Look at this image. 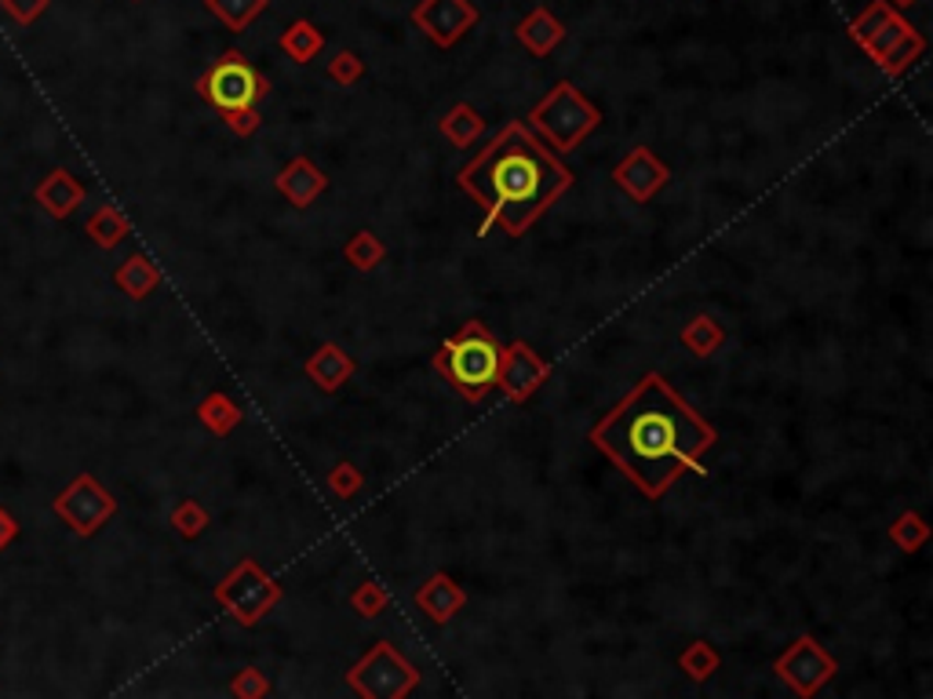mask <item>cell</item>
I'll return each mask as SVG.
<instances>
[{"label": "cell", "mask_w": 933, "mask_h": 699, "mask_svg": "<svg viewBox=\"0 0 933 699\" xmlns=\"http://www.w3.org/2000/svg\"><path fill=\"white\" fill-rule=\"evenodd\" d=\"M719 433L660 372H645L620 405L591 427V444L642 492L660 499L682 474L697 470Z\"/></svg>", "instance_id": "6da1fadb"}, {"label": "cell", "mask_w": 933, "mask_h": 699, "mask_svg": "<svg viewBox=\"0 0 933 699\" xmlns=\"http://www.w3.org/2000/svg\"><path fill=\"white\" fill-rule=\"evenodd\" d=\"M573 168L562 165L521 121L499 128L471 165L457 171V187L485 208V226H504L507 237H526L529 226L573 190Z\"/></svg>", "instance_id": "7a4b0ae2"}, {"label": "cell", "mask_w": 933, "mask_h": 699, "mask_svg": "<svg viewBox=\"0 0 933 699\" xmlns=\"http://www.w3.org/2000/svg\"><path fill=\"white\" fill-rule=\"evenodd\" d=\"M504 358V347L488 331L485 320H466L441 342L435 353V369L446 375V383L457 390L463 401L482 405L488 390L496 386V369Z\"/></svg>", "instance_id": "3957f363"}, {"label": "cell", "mask_w": 933, "mask_h": 699, "mask_svg": "<svg viewBox=\"0 0 933 699\" xmlns=\"http://www.w3.org/2000/svg\"><path fill=\"white\" fill-rule=\"evenodd\" d=\"M598 128H602V110L573 80H554V88L529 110V132L540 135L554 154L576 150Z\"/></svg>", "instance_id": "277c9868"}, {"label": "cell", "mask_w": 933, "mask_h": 699, "mask_svg": "<svg viewBox=\"0 0 933 699\" xmlns=\"http://www.w3.org/2000/svg\"><path fill=\"white\" fill-rule=\"evenodd\" d=\"M212 594H215V605H220L237 627H256L263 616H270L281 605L284 587L256 557H241L220 583H215Z\"/></svg>", "instance_id": "5b68a950"}, {"label": "cell", "mask_w": 933, "mask_h": 699, "mask_svg": "<svg viewBox=\"0 0 933 699\" xmlns=\"http://www.w3.org/2000/svg\"><path fill=\"white\" fill-rule=\"evenodd\" d=\"M419 681H424L419 667L408 663L391 641H375L366 656L347 670L350 692H358L361 699H405L419 689Z\"/></svg>", "instance_id": "8992f818"}, {"label": "cell", "mask_w": 933, "mask_h": 699, "mask_svg": "<svg viewBox=\"0 0 933 699\" xmlns=\"http://www.w3.org/2000/svg\"><path fill=\"white\" fill-rule=\"evenodd\" d=\"M267 91H270V80L259 74L241 52H223L220 59L198 77V95L220 113L259 106V99H267Z\"/></svg>", "instance_id": "52a82bcc"}, {"label": "cell", "mask_w": 933, "mask_h": 699, "mask_svg": "<svg viewBox=\"0 0 933 699\" xmlns=\"http://www.w3.org/2000/svg\"><path fill=\"white\" fill-rule=\"evenodd\" d=\"M52 510L74 535L92 540L102 525L117 514V499H113V492L102 485L95 474H88L85 470V474H77L70 485L52 499Z\"/></svg>", "instance_id": "ba28073f"}, {"label": "cell", "mask_w": 933, "mask_h": 699, "mask_svg": "<svg viewBox=\"0 0 933 699\" xmlns=\"http://www.w3.org/2000/svg\"><path fill=\"white\" fill-rule=\"evenodd\" d=\"M773 674L799 699H813L839 674V659L813 634H799L773 659Z\"/></svg>", "instance_id": "9c48e42d"}, {"label": "cell", "mask_w": 933, "mask_h": 699, "mask_svg": "<svg viewBox=\"0 0 933 699\" xmlns=\"http://www.w3.org/2000/svg\"><path fill=\"white\" fill-rule=\"evenodd\" d=\"M548 380H551V364L543 361L526 339H515L510 347H504V358H499V369H496V386L510 405H526V401H532L537 390Z\"/></svg>", "instance_id": "30bf717a"}, {"label": "cell", "mask_w": 933, "mask_h": 699, "mask_svg": "<svg viewBox=\"0 0 933 699\" xmlns=\"http://www.w3.org/2000/svg\"><path fill=\"white\" fill-rule=\"evenodd\" d=\"M477 19H482V11H477V4H471V0H419L413 8V22L427 33L430 44H438V48L460 44L466 33L477 26Z\"/></svg>", "instance_id": "8fae6325"}, {"label": "cell", "mask_w": 933, "mask_h": 699, "mask_svg": "<svg viewBox=\"0 0 933 699\" xmlns=\"http://www.w3.org/2000/svg\"><path fill=\"white\" fill-rule=\"evenodd\" d=\"M667 179H671V168L650 150V146H634V150L623 154L617 160V168H612V182H617L634 204H650L656 193L667 187Z\"/></svg>", "instance_id": "7c38bea8"}, {"label": "cell", "mask_w": 933, "mask_h": 699, "mask_svg": "<svg viewBox=\"0 0 933 699\" xmlns=\"http://www.w3.org/2000/svg\"><path fill=\"white\" fill-rule=\"evenodd\" d=\"M85 198H88L85 182L77 179L70 168H52L48 176L37 182V190H33V204L59 223L70 219V215L85 204Z\"/></svg>", "instance_id": "4fadbf2b"}, {"label": "cell", "mask_w": 933, "mask_h": 699, "mask_svg": "<svg viewBox=\"0 0 933 699\" xmlns=\"http://www.w3.org/2000/svg\"><path fill=\"white\" fill-rule=\"evenodd\" d=\"M274 187H278L281 198L292 204V208H311V204L328 190V176L314 165L311 157L300 154V157H292L289 165L278 171Z\"/></svg>", "instance_id": "5bb4252c"}, {"label": "cell", "mask_w": 933, "mask_h": 699, "mask_svg": "<svg viewBox=\"0 0 933 699\" xmlns=\"http://www.w3.org/2000/svg\"><path fill=\"white\" fill-rule=\"evenodd\" d=\"M463 605H466V590L449 576V572H435V576H427L416 590V609L438 627L457 620L463 612Z\"/></svg>", "instance_id": "9a60e30c"}, {"label": "cell", "mask_w": 933, "mask_h": 699, "mask_svg": "<svg viewBox=\"0 0 933 699\" xmlns=\"http://www.w3.org/2000/svg\"><path fill=\"white\" fill-rule=\"evenodd\" d=\"M303 372L322 394H336L339 386L350 383V375L358 372V361L339 347V342H322L311 358L303 361Z\"/></svg>", "instance_id": "2e32d148"}, {"label": "cell", "mask_w": 933, "mask_h": 699, "mask_svg": "<svg viewBox=\"0 0 933 699\" xmlns=\"http://www.w3.org/2000/svg\"><path fill=\"white\" fill-rule=\"evenodd\" d=\"M515 37H518V44L529 55H537V59H548V55L565 41V22L554 19L548 8H532L529 15L515 26Z\"/></svg>", "instance_id": "e0dca14e"}, {"label": "cell", "mask_w": 933, "mask_h": 699, "mask_svg": "<svg viewBox=\"0 0 933 699\" xmlns=\"http://www.w3.org/2000/svg\"><path fill=\"white\" fill-rule=\"evenodd\" d=\"M113 284H117L121 295L143 303L161 289V267H154V259L146 256V251H132V256L113 270Z\"/></svg>", "instance_id": "ac0fdd59"}, {"label": "cell", "mask_w": 933, "mask_h": 699, "mask_svg": "<svg viewBox=\"0 0 933 699\" xmlns=\"http://www.w3.org/2000/svg\"><path fill=\"white\" fill-rule=\"evenodd\" d=\"M241 419H245L241 405H237L231 394H223V390L204 394V401L198 405V422L212 433V438H226V433H234L237 427H241Z\"/></svg>", "instance_id": "d6986e66"}, {"label": "cell", "mask_w": 933, "mask_h": 699, "mask_svg": "<svg viewBox=\"0 0 933 699\" xmlns=\"http://www.w3.org/2000/svg\"><path fill=\"white\" fill-rule=\"evenodd\" d=\"M438 128L452 146H457V150H471V146L488 132V121L471 106V102H457V106L441 117Z\"/></svg>", "instance_id": "ffe728a7"}, {"label": "cell", "mask_w": 933, "mask_h": 699, "mask_svg": "<svg viewBox=\"0 0 933 699\" xmlns=\"http://www.w3.org/2000/svg\"><path fill=\"white\" fill-rule=\"evenodd\" d=\"M85 234L92 237V245H99L102 251H113L121 240L132 237V223L117 204H99V208L85 219Z\"/></svg>", "instance_id": "44dd1931"}, {"label": "cell", "mask_w": 933, "mask_h": 699, "mask_svg": "<svg viewBox=\"0 0 933 699\" xmlns=\"http://www.w3.org/2000/svg\"><path fill=\"white\" fill-rule=\"evenodd\" d=\"M278 48L289 55L292 63H300V66H311L317 55L325 52V33L314 26L311 19H295L289 30L281 33L278 37Z\"/></svg>", "instance_id": "7402d4cb"}, {"label": "cell", "mask_w": 933, "mask_h": 699, "mask_svg": "<svg viewBox=\"0 0 933 699\" xmlns=\"http://www.w3.org/2000/svg\"><path fill=\"white\" fill-rule=\"evenodd\" d=\"M678 342L693 353V358H700V361L715 358V353L722 350V342H726V328L711 314H697V317H689L686 325H682Z\"/></svg>", "instance_id": "603a6c76"}, {"label": "cell", "mask_w": 933, "mask_h": 699, "mask_svg": "<svg viewBox=\"0 0 933 699\" xmlns=\"http://www.w3.org/2000/svg\"><path fill=\"white\" fill-rule=\"evenodd\" d=\"M719 667H722V652L715 649L711 641H704V638L689 641V645L678 652V670L686 674L689 681H697V685H704L708 678H715V674H719Z\"/></svg>", "instance_id": "cb8c5ba5"}, {"label": "cell", "mask_w": 933, "mask_h": 699, "mask_svg": "<svg viewBox=\"0 0 933 699\" xmlns=\"http://www.w3.org/2000/svg\"><path fill=\"white\" fill-rule=\"evenodd\" d=\"M886 532H890V543L897 550H904V554H919V550L930 543V525H926V518L919 510L897 514L893 525Z\"/></svg>", "instance_id": "d4e9b609"}, {"label": "cell", "mask_w": 933, "mask_h": 699, "mask_svg": "<svg viewBox=\"0 0 933 699\" xmlns=\"http://www.w3.org/2000/svg\"><path fill=\"white\" fill-rule=\"evenodd\" d=\"M923 52H926V37L912 26L901 41L893 44L890 52L883 55V59H875V66H879L886 77H904V70H908V66H912Z\"/></svg>", "instance_id": "484cf974"}, {"label": "cell", "mask_w": 933, "mask_h": 699, "mask_svg": "<svg viewBox=\"0 0 933 699\" xmlns=\"http://www.w3.org/2000/svg\"><path fill=\"white\" fill-rule=\"evenodd\" d=\"M344 259H347L355 270L369 273V270H375V267H380V262L386 259V245L380 240V234L369 230V226H366V230H358V234L344 245Z\"/></svg>", "instance_id": "4316f807"}, {"label": "cell", "mask_w": 933, "mask_h": 699, "mask_svg": "<svg viewBox=\"0 0 933 699\" xmlns=\"http://www.w3.org/2000/svg\"><path fill=\"white\" fill-rule=\"evenodd\" d=\"M168 525H172V529H176L179 540L193 543V540H201V535L209 532L212 514L204 510L198 499H179L176 507H172V514H168Z\"/></svg>", "instance_id": "83f0119b"}, {"label": "cell", "mask_w": 933, "mask_h": 699, "mask_svg": "<svg viewBox=\"0 0 933 699\" xmlns=\"http://www.w3.org/2000/svg\"><path fill=\"white\" fill-rule=\"evenodd\" d=\"M204 4L212 8V15L220 19L223 26L241 33V30L252 26L259 15H263V8L270 4V0H204Z\"/></svg>", "instance_id": "f1b7e54d"}, {"label": "cell", "mask_w": 933, "mask_h": 699, "mask_svg": "<svg viewBox=\"0 0 933 699\" xmlns=\"http://www.w3.org/2000/svg\"><path fill=\"white\" fill-rule=\"evenodd\" d=\"M325 488L333 492L336 499H355V496H361V488H366V470H361L358 463H350V460H339L333 470H328Z\"/></svg>", "instance_id": "f546056e"}, {"label": "cell", "mask_w": 933, "mask_h": 699, "mask_svg": "<svg viewBox=\"0 0 933 699\" xmlns=\"http://www.w3.org/2000/svg\"><path fill=\"white\" fill-rule=\"evenodd\" d=\"M893 11H897V8H890V4H886V0H872V4L864 8L861 15L850 22V37L857 41L861 48H864V44H868V41L875 37V33H879V30L886 26V19H890Z\"/></svg>", "instance_id": "4dcf8cb0"}, {"label": "cell", "mask_w": 933, "mask_h": 699, "mask_svg": "<svg viewBox=\"0 0 933 699\" xmlns=\"http://www.w3.org/2000/svg\"><path fill=\"white\" fill-rule=\"evenodd\" d=\"M386 605H391V594L372 579L358 583L355 594H350V609H355V616H361V620H375V616H383Z\"/></svg>", "instance_id": "1f68e13d"}, {"label": "cell", "mask_w": 933, "mask_h": 699, "mask_svg": "<svg viewBox=\"0 0 933 699\" xmlns=\"http://www.w3.org/2000/svg\"><path fill=\"white\" fill-rule=\"evenodd\" d=\"M325 77L333 80L336 88H355L361 77H366V63H361V55L355 52H336L333 63L325 66Z\"/></svg>", "instance_id": "d6a6232c"}, {"label": "cell", "mask_w": 933, "mask_h": 699, "mask_svg": "<svg viewBox=\"0 0 933 699\" xmlns=\"http://www.w3.org/2000/svg\"><path fill=\"white\" fill-rule=\"evenodd\" d=\"M274 692V685H270V678L259 667H252V663H248V667H241L234 674V681H231V696L234 699H263V696H270Z\"/></svg>", "instance_id": "836d02e7"}, {"label": "cell", "mask_w": 933, "mask_h": 699, "mask_svg": "<svg viewBox=\"0 0 933 699\" xmlns=\"http://www.w3.org/2000/svg\"><path fill=\"white\" fill-rule=\"evenodd\" d=\"M908 30H912V22H904V15H897V11H893V15L886 19V26H883L879 33H875V37H872L868 44H864V52H868V59H872V63H875V59H883V55L890 52L893 44L901 41Z\"/></svg>", "instance_id": "e575fe53"}, {"label": "cell", "mask_w": 933, "mask_h": 699, "mask_svg": "<svg viewBox=\"0 0 933 699\" xmlns=\"http://www.w3.org/2000/svg\"><path fill=\"white\" fill-rule=\"evenodd\" d=\"M223 124L237 135V139H252V135L263 128V117H259V106H248V110L223 113Z\"/></svg>", "instance_id": "d590c367"}, {"label": "cell", "mask_w": 933, "mask_h": 699, "mask_svg": "<svg viewBox=\"0 0 933 699\" xmlns=\"http://www.w3.org/2000/svg\"><path fill=\"white\" fill-rule=\"evenodd\" d=\"M8 15H15V22H33L48 8V0H4Z\"/></svg>", "instance_id": "8d00e7d4"}, {"label": "cell", "mask_w": 933, "mask_h": 699, "mask_svg": "<svg viewBox=\"0 0 933 699\" xmlns=\"http://www.w3.org/2000/svg\"><path fill=\"white\" fill-rule=\"evenodd\" d=\"M19 532H22V529H19V521L11 518V514H8L4 507H0V554H4V550L19 540Z\"/></svg>", "instance_id": "74e56055"}, {"label": "cell", "mask_w": 933, "mask_h": 699, "mask_svg": "<svg viewBox=\"0 0 933 699\" xmlns=\"http://www.w3.org/2000/svg\"><path fill=\"white\" fill-rule=\"evenodd\" d=\"M886 4H890V8H912V4H919V0H886Z\"/></svg>", "instance_id": "f35d334b"}]
</instances>
